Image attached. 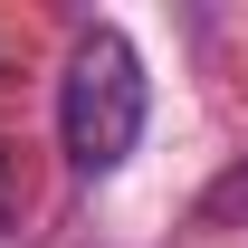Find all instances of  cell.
<instances>
[{
  "label": "cell",
  "mask_w": 248,
  "mask_h": 248,
  "mask_svg": "<svg viewBox=\"0 0 248 248\" xmlns=\"http://www.w3.org/2000/svg\"><path fill=\"white\" fill-rule=\"evenodd\" d=\"M134 134H143V58L124 29H86L58 77V143L86 182H105L134 153Z\"/></svg>",
  "instance_id": "1"
},
{
  "label": "cell",
  "mask_w": 248,
  "mask_h": 248,
  "mask_svg": "<svg viewBox=\"0 0 248 248\" xmlns=\"http://www.w3.org/2000/svg\"><path fill=\"white\" fill-rule=\"evenodd\" d=\"M19 201H29V182H19V143L0 134V229H19Z\"/></svg>",
  "instance_id": "2"
}]
</instances>
